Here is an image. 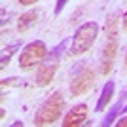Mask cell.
<instances>
[{
  "mask_svg": "<svg viewBox=\"0 0 127 127\" xmlns=\"http://www.w3.org/2000/svg\"><path fill=\"white\" fill-rule=\"evenodd\" d=\"M38 21V11L31 10V11H25L23 15H19V19H17V31L21 32H27V31H31L32 27L36 25Z\"/></svg>",
  "mask_w": 127,
  "mask_h": 127,
  "instance_id": "9",
  "label": "cell"
},
{
  "mask_svg": "<svg viewBox=\"0 0 127 127\" xmlns=\"http://www.w3.org/2000/svg\"><path fill=\"white\" fill-rule=\"evenodd\" d=\"M19 49V42H13L10 44V48H6L4 51H2V59H0V66L2 68H6V64L11 61V57H13V53Z\"/></svg>",
  "mask_w": 127,
  "mask_h": 127,
  "instance_id": "13",
  "label": "cell"
},
{
  "mask_svg": "<svg viewBox=\"0 0 127 127\" xmlns=\"http://www.w3.org/2000/svg\"><path fill=\"white\" fill-rule=\"evenodd\" d=\"M123 64H125V68H127V53H125V63H123Z\"/></svg>",
  "mask_w": 127,
  "mask_h": 127,
  "instance_id": "19",
  "label": "cell"
},
{
  "mask_svg": "<svg viewBox=\"0 0 127 127\" xmlns=\"http://www.w3.org/2000/svg\"><path fill=\"white\" fill-rule=\"evenodd\" d=\"M68 44H70V40L68 38H64L61 44H57L55 48L51 49V51L48 53V57H46V61H53V63H59V59L64 55V51H66V48H68Z\"/></svg>",
  "mask_w": 127,
  "mask_h": 127,
  "instance_id": "12",
  "label": "cell"
},
{
  "mask_svg": "<svg viewBox=\"0 0 127 127\" xmlns=\"http://www.w3.org/2000/svg\"><path fill=\"white\" fill-rule=\"evenodd\" d=\"M46 57H48V46L42 40H34V42L27 44L19 53V68L32 70L36 64L46 61Z\"/></svg>",
  "mask_w": 127,
  "mask_h": 127,
  "instance_id": "4",
  "label": "cell"
},
{
  "mask_svg": "<svg viewBox=\"0 0 127 127\" xmlns=\"http://www.w3.org/2000/svg\"><path fill=\"white\" fill-rule=\"evenodd\" d=\"M123 31H127V11L123 13Z\"/></svg>",
  "mask_w": 127,
  "mask_h": 127,
  "instance_id": "18",
  "label": "cell"
},
{
  "mask_svg": "<svg viewBox=\"0 0 127 127\" xmlns=\"http://www.w3.org/2000/svg\"><path fill=\"white\" fill-rule=\"evenodd\" d=\"M57 64L59 63H53V61H48L46 64H42V66L38 68V72H36V85L46 87V85L51 84L53 76L57 72Z\"/></svg>",
  "mask_w": 127,
  "mask_h": 127,
  "instance_id": "7",
  "label": "cell"
},
{
  "mask_svg": "<svg viewBox=\"0 0 127 127\" xmlns=\"http://www.w3.org/2000/svg\"><path fill=\"white\" fill-rule=\"evenodd\" d=\"M114 91H116V82H114V80H108V82L104 84V87H102V93H101V97H99V102H97V106H95V110H97V112H102L106 106H108V102L112 101Z\"/></svg>",
  "mask_w": 127,
  "mask_h": 127,
  "instance_id": "8",
  "label": "cell"
},
{
  "mask_svg": "<svg viewBox=\"0 0 127 127\" xmlns=\"http://www.w3.org/2000/svg\"><path fill=\"white\" fill-rule=\"evenodd\" d=\"M64 108V97L59 91H53L51 95L46 97V101L38 106L32 123L34 125H51L61 118Z\"/></svg>",
  "mask_w": 127,
  "mask_h": 127,
  "instance_id": "1",
  "label": "cell"
},
{
  "mask_svg": "<svg viewBox=\"0 0 127 127\" xmlns=\"http://www.w3.org/2000/svg\"><path fill=\"white\" fill-rule=\"evenodd\" d=\"M19 4H23V6H31V4H34V2H38V0H17Z\"/></svg>",
  "mask_w": 127,
  "mask_h": 127,
  "instance_id": "17",
  "label": "cell"
},
{
  "mask_svg": "<svg viewBox=\"0 0 127 127\" xmlns=\"http://www.w3.org/2000/svg\"><path fill=\"white\" fill-rule=\"evenodd\" d=\"M93 84H95V70L89 64H78L70 76V84H68L70 95L72 97L84 95L93 87Z\"/></svg>",
  "mask_w": 127,
  "mask_h": 127,
  "instance_id": "3",
  "label": "cell"
},
{
  "mask_svg": "<svg viewBox=\"0 0 127 127\" xmlns=\"http://www.w3.org/2000/svg\"><path fill=\"white\" fill-rule=\"evenodd\" d=\"M23 80L21 78H8V80H2V87H13V85H21Z\"/></svg>",
  "mask_w": 127,
  "mask_h": 127,
  "instance_id": "14",
  "label": "cell"
},
{
  "mask_svg": "<svg viewBox=\"0 0 127 127\" xmlns=\"http://www.w3.org/2000/svg\"><path fill=\"white\" fill-rule=\"evenodd\" d=\"M116 125H118V127H127V116H125V118H122V120H118Z\"/></svg>",
  "mask_w": 127,
  "mask_h": 127,
  "instance_id": "16",
  "label": "cell"
},
{
  "mask_svg": "<svg viewBox=\"0 0 127 127\" xmlns=\"http://www.w3.org/2000/svg\"><path fill=\"white\" fill-rule=\"evenodd\" d=\"M97 36H99V25L93 21L84 23L76 29L74 36L70 40V57H76V55H84L85 51H89L91 46L95 44Z\"/></svg>",
  "mask_w": 127,
  "mask_h": 127,
  "instance_id": "2",
  "label": "cell"
},
{
  "mask_svg": "<svg viewBox=\"0 0 127 127\" xmlns=\"http://www.w3.org/2000/svg\"><path fill=\"white\" fill-rule=\"evenodd\" d=\"M123 112H127V104H125V106H123Z\"/></svg>",
  "mask_w": 127,
  "mask_h": 127,
  "instance_id": "20",
  "label": "cell"
},
{
  "mask_svg": "<svg viewBox=\"0 0 127 127\" xmlns=\"http://www.w3.org/2000/svg\"><path fill=\"white\" fill-rule=\"evenodd\" d=\"M85 118H87V106L85 104H74L66 112L63 120V127H80L84 125Z\"/></svg>",
  "mask_w": 127,
  "mask_h": 127,
  "instance_id": "6",
  "label": "cell"
},
{
  "mask_svg": "<svg viewBox=\"0 0 127 127\" xmlns=\"http://www.w3.org/2000/svg\"><path fill=\"white\" fill-rule=\"evenodd\" d=\"M118 21H120V15L118 13H110L106 17L104 23V40H114L118 34Z\"/></svg>",
  "mask_w": 127,
  "mask_h": 127,
  "instance_id": "11",
  "label": "cell"
},
{
  "mask_svg": "<svg viewBox=\"0 0 127 127\" xmlns=\"http://www.w3.org/2000/svg\"><path fill=\"white\" fill-rule=\"evenodd\" d=\"M66 2H68V0H57V6H55V15H59V13L63 11V8L66 6Z\"/></svg>",
  "mask_w": 127,
  "mask_h": 127,
  "instance_id": "15",
  "label": "cell"
},
{
  "mask_svg": "<svg viewBox=\"0 0 127 127\" xmlns=\"http://www.w3.org/2000/svg\"><path fill=\"white\" fill-rule=\"evenodd\" d=\"M125 101H127V91L120 95L118 102H116L114 106H112V108H110V112H108V114L104 116V120H102V125H104V127L112 125V123H114V120H118L120 112H122V110H123V106H125Z\"/></svg>",
  "mask_w": 127,
  "mask_h": 127,
  "instance_id": "10",
  "label": "cell"
},
{
  "mask_svg": "<svg viewBox=\"0 0 127 127\" xmlns=\"http://www.w3.org/2000/svg\"><path fill=\"white\" fill-rule=\"evenodd\" d=\"M118 53V40H106L104 46H102L101 51V66H99V72L101 74H108L112 68V63H114V57Z\"/></svg>",
  "mask_w": 127,
  "mask_h": 127,
  "instance_id": "5",
  "label": "cell"
}]
</instances>
